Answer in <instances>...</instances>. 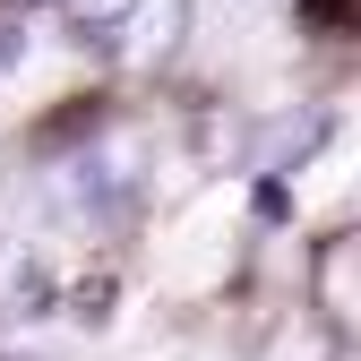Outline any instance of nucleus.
<instances>
[{
	"instance_id": "f257e3e1",
	"label": "nucleus",
	"mask_w": 361,
	"mask_h": 361,
	"mask_svg": "<svg viewBox=\"0 0 361 361\" xmlns=\"http://www.w3.org/2000/svg\"><path fill=\"white\" fill-rule=\"evenodd\" d=\"M138 138H95V147H78L61 172H52V198L69 224H121L129 207H138Z\"/></svg>"
},
{
	"instance_id": "f03ea898",
	"label": "nucleus",
	"mask_w": 361,
	"mask_h": 361,
	"mask_svg": "<svg viewBox=\"0 0 361 361\" xmlns=\"http://www.w3.org/2000/svg\"><path fill=\"white\" fill-rule=\"evenodd\" d=\"M190 35V0H121V18L95 26V43L121 61V69H164Z\"/></svg>"
},
{
	"instance_id": "7ed1b4c3",
	"label": "nucleus",
	"mask_w": 361,
	"mask_h": 361,
	"mask_svg": "<svg viewBox=\"0 0 361 361\" xmlns=\"http://www.w3.org/2000/svg\"><path fill=\"white\" fill-rule=\"evenodd\" d=\"M35 310H52V267L26 241H0V319H35Z\"/></svg>"
},
{
	"instance_id": "20e7f679",
	"label": "nucleus",
	"mask_w": 361,
	"mask_h": 361,
	"mask_svg": "<svg viewBox=\"0 0 361 361\" xmlns=\"http://www.w3.org/2000/svg\"><path fill=\"white\" fill-rule=\"evenodd\" d=\"M319 301H327V327L353 336V233H336L319 258Z\"/></svg>"
},
{
	"instance_id": "39448f33",
	"label": "nucleus",
	"mask_w": 361,
	"mask_h": 361,
	"mask_svg": "<svg viewBox=\"0 0 361 361\" xmlns=\"http://www.w3.org/2000/svg\"><path fill=\"white\" fill-rule=\"evenodd\" d=\"M69 18H78V35H95V26L121 18V0H69Z\"/></svg>"
},
{
	"instance_id": "423d86ee",
	"label": "nucleus",
	"mask_w": 361,
	"mask_h": 361,
	"mask_svg": "<svg viewBox=\"0 0 361 361\" xmlns=\"http://www.w3.org/2000/svg\"><path fill=\"white\" fill-rule=\"evenodd\" d=\"M258 215H267V224H284V215H293V207H284V180H258Z\"/></svg>"
},
{
	"instance_id": "0eeeda50",
	"label": "nucleus",
	"mask_w": 361,
	"mask_h": 361,
	"mask_svg": "<svg viewBox=\"0 0 361 361\" xmlns=\"http://www.w3.org/2000/svg\"><path fill=\"white\" fill-rule=\"evenodd\" d=\"M0 361H18V353H0Z\"/></svg>"
}]
</instances>
